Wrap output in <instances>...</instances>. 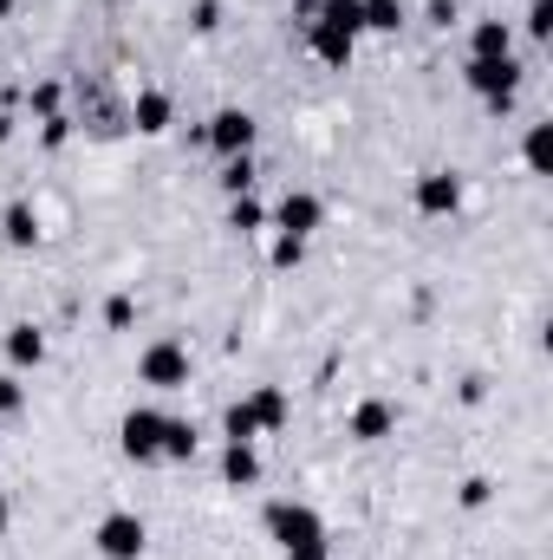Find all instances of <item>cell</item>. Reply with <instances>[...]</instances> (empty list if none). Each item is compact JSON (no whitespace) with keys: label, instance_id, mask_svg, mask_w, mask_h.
<instances>
[{"label":"cell","instance_id":"1","mask_svg":"<svg viewBox=\"0 0 553 560\" xmlns=\"http://www.w3.org/2000/svg\"><path fill=\"white\" fill-rule=\"evenodd\" d=\"M462 79H469L475 98H489V112H508L515 92H521V59H515V52H508V59H469Z\"/></svg>","mask_w":553,"mask_h":560},{"label":"cell","instance_id":"2","mask_svg":"<svg viewBox=\"0 0 553 560\" xmlns=\"http://www.w3.org/2000/svg\"><path fill=\"white\" fill-rule=\"evenodd\" d=\"M138 378L150 385V392H183V385H189V346H183V339H156V346H143Z\"/></svg>","mask_w":553,"mask_h":560},{"label":"cell","instance_id":"3","mask_svg":"<svg viewBox=\"0 0 553 560\" xmlns=\"http://www.w3.org/2000/svg\"><path fill=\"white\" fill-rule=\"evenodd\" d=\"M118 443H125V456H131V463H163V411L138 405L131 418L118 423Z\"/></svg>","mask_w":553,"mask_h":560},{"label":"cell","instance_id":"4","mask_svg":"<svg viewBox=\"0 0 553 560\" xmlns=\"http://www.w3.org/2000/svg\"><path fill=\"white\" fill-rule=\"evenodd\" d=\"M92 541H98V555H105V560H138L150 535H143V522L131 515V509H118V515H105V522H98V535H92Z\"/></svg>","mask_w":553,"mask_h":560},{"label":"cell","instance_id":"5","mask_svg":"<svg viewBox=\"0 0 553 560\" xmlns=\"http://www.w3.org/2000/svg\"><path fill=\"white\" fill-rule=\"evenodd\" d=\"M268 535H274L280 548H299V541H319L326 522H319L306 502H274V509H268Z\"/></svg>","mask_w":553,"mask_h":560},{"label":"cell","instance_id":"6","mask_svg":"<svg viewBox=\"0 0 553 560\" xmlns=\"http://www.w3.org/2000/svg\"><path fill=\"white\" fill-rule=\"evenodd\" d=\"M274 222H280V235H299V242H306V235L326 222V202H319L313 189H286L280 209H274Z\"/></svg>","mask_w":553,"mask_h":560},{"label":"cell","instance_id":"7","mask_svg":"<svg viewBox=\"0 0 553 560\" xmlns=\"http://www.w3.org/2000/svg\"><path fill=\"white\" fill-rule=\"evenodd\" d=\"M416 209H423V215H456V209H462V183H456L449 170H423V176H416Z\"/></svg>","mask_w":553,"mask_h":560},{"label":"cell","instance_id":"8","mask_svg":"<svg viewBox=\"0 0 553 560\" xmlns=\"http://www.w3.org/2000/svg\"><path fill=\"white\" fill-rule=\"evenodd\" d=\"M255 131H261V125H255L248 112H215V118H209V143H215L222 156H248V150H255Z\"/></svg>","mask_w":553,"mask_h":560},{"label":"cell","instance_id":"9","mask_svg":"<svg viewBox=\"0 0 553 560\" xmlns=\"http://www.w3.org/2000/svg\"><path fill=\"white\" fill-rule=\"evenodd\" d=\"M306 46H313L319 66H352V46H358V39H352V33H332V26L313 20V26H306Z\"/></svg>","mask_w":553,"mask_h":560},{"label":"cell","instance_id":"10","mask_svg":"<svg viewBox=\"0 0 553 560\" xmlns=\"http://www.w3.org/2000/svg\"><path fill=\"white\" fill-rule=\"evenodd\" d=\"M169 118H176V105H169V92H138V98H131V125H138L143 138H156V131H169Z\"/></svg>","mask_w":553,"mask_h":560},{"label":"cell","instance_id":"11","mask_svg":"<svg viewBox=\"0 0 553 560\" xmlns=\"http://www.w3.org/2000/svg\"><path fill=\"white\" fill-rule=\"evenodd\" d=\"M248 411H255V423H261V430H286V418H293V398H286L280 385H255Z\"/></svg>","mask_w":553,"mask_h":560},{"label":"cell","instance_id":"12","mask_svg":"<svg viewBox=\"0 0 553 560\" xmlns=\"http://www.w3.org/2000/svg\"><path fill=\"white\" fill-rule=\"evenodd\" d=\"M391 423H398V411H391L385 398H365V405L352 411V436H358V443H378V436H391Z\"/></svg>","mask_w":553,"mask_h":560},{"label":"cell","instance_id":"13","mask_svg":"<svg viewBox=\"0 0 553 560\" xmlns=\"http://www.w3.org/2000/svg\"><path fill=\"white\" fill-rule=\"evenodd\" d=\"M508 52H515L508 20H482V26H475V39H469V59H508Z\"/></svg>","mask_w":553,"mask_h":560},{"label":"cell","instance_id":"14","mask_svg":"<svg viewBox=\"0 0 553 560\" xmlns=\"http://www.w3.org/2000/svg\"><path fill=\"white\" fill-rule=\"evenodd\" d=\"M313 20H319V26H332V33H352V39L365 33V7H358V0H319V7H313Z\"/></svg>","mask_w":553,"mask_h":560},{"label":"cell","instance_id":"15","mask_svg":"<svg viewBox=\"0 0 553 560\" xmlns=\"http://www.w3.org/2000/svg\"><path fill=\"white\" fill-rule=\"evenodd\" d=\"M7 359L26 372V365H39L46 359V332L39 326H7Z\"/></svg>","mask_w":553,"mask_h":560},{"label":"cell","instance_id":"16","mask_svg":"<svg viewBox=\"0 0 553 560\" xmlns=\"http://www.w3.org/2000/svg\"><path fill=\"white\" fill-rule=\"evenodd\" d=\"M222 476H228L235 489L261 482V456H255V443H228V450H222Z\"/></svg>","mask_w":553,"mask_h":560},{"label":"cell","instance_id":"17","mask_svg":"<svg viewBox=\"0 0 553 560\" xmlns=\"http://www.w3.org/2000/svg\"><path fill=\"white\" fill-rule=\"evenodd\" d=\"M0 235H7V248H33V242H39V215H33L26 202H13V209L0 215Z\"/></svg>","mask_w":553,"mask_h":560},{"label":"cell","instance_id":"18","mask_svg":"<svg viewBox=\"0 0 553 560\" xmlns=\"http://www.w3.org/2000/svg\"><path fill=\"white\" fill-rule=\"evenodd\" d=\"M189 456H196V423L163 418V463H189Z\"/></svg>","mask_w":553,"mask_h":560},{"label":"cell","instance_id":"19","mask_svg":"<svg viewBox=\"0 0 553 560\" xmlns=\"http://www.w3.org/2000/svg\"><path fill=\"white\" fill-rule=\"evenodd\" d=\"M365 7V26L372 33H398L404 26V0H358Z\"/></svg>","mask_w":553,"mask_h":560},{"label":"cell","instance_id":"20","mask_svg":"<svg viewBox=\"0 0 553 560\" xmlns=\"http://www.w3.org/2000/svg\"><path fill=\"white\" fill-rule=\"evenodd\" d=\"M222 430H228V443H255V436H261V423H255V411H248V398L222 411Z\"/></svg>","mask_w":553,"mask_h":560},{"label":"cell","instance_id":"21","mask_svg":"<svg viewBox=\"0 0 553 560\" xmlns=\"http://www.w3.org/2000/svg\"><path fill=\"white\" fill-rule=\"evenodd\" d=\"M222 189L228 196H248L255 189V156H222Z\"/></svg>","mask_w":553,"mask_h":560},{"label":"cell","instance_id":"22","mask_svg":"<svg viewBox=\"0 0 553 560\" xmlns=\"http://www.w3.org/2000/svg\"><path fill=\"white\" fill-rule=\"evenodd\" d=\"M548 163H553V125H534V131H528V170L548 176Z\"/></svg>","mask_w":553,"mask_h":560},{"label":"cell","instance_id":"23","mask_svg":"<svg viewBox=\"0 0 553 560\" xmlns=\"http://www.w3.org/2000/svg\"><path fill=\"white\" fill-rule=\"evenodd\" d=\"M261 222H268V209H261L255 196H235V209H228V229H242V235H248V229H261Z\"/></svg>","mask_w":553,"mask_h":560},{"label":"cell","instance_id":"24","mask_svg":"<svg viewBox=\"0 0 553 560\" xmlns=\"http://www.w3.org/2000/svg\"><path fill=\"white\" fill-rule=\"evenodd\" d=\"M131 319H138V300H131V293H111V300H105V326H111V332H125Z\"/></svg>","mask_w":553,"mask_h":560},{"label":"cell","instance_id":"25","mask_svg":"<svg viewBox=\"0 0 553 560\" xmlns=\"http://www.w3.org/2000/svg\"><path fill=\"white\" fill-rule=\"evenodd\" d=\"M20 405H26V385H20L13 372H0V418H13Z\"/></svg>","mask_w":553,"mask_h":560},{"label":"cell","instance_id":"26","mask_svg":"<svg viewBox=\"0 0 553 560\" xmlns=\"http://www.w3.org/2000/svg\"><path fill=\"white\" fill-rule=\"evenodd\" d=\"M33 112H39V125H46V118H59V79H46V85L33 92Z\"/></svg>","mask_w":553,"mask_h":560},{"label":"cell","instance_id":"27","mask_svg":"<svg viewBox=\"0 0 553 560\" xmlns=\"http://www.w3.org/2000/svg\"><path fill=\"white\" fill-rule=\"evenodd\" d=\"M299 255H306V242H299V235H280V242H274V268H299Z\"/></svg>","mask_w":553,"mask_h":560},{"label":"cell","instance_id":"28","mask_svg":"<svg viewBox=\"0 0 553 560\" xmlns=\"http://www.w3.org/2000/svg\"><path fill=\"white\" fill-rule=\"evenodd\" d=\"M528 33H534V39L553 33V0H534V7H528Z\"/></svg>","mask_w":553,"mask_h":560},{"label":"cell","instance_id":"29","mask_svg":"<svg viewBox=\"0 0 553 560\" xmlns=\"http://www.w3.org/2000/svg\"><path fill=\"white\" fill-rule=\"evenodd\" d=\"M189 26H196V33H215V26H222V7H215V0H196Z\"/></svg>","mask_w":553,"mask_h":560},{"label":"cell","instance_id":"30","mask_svg":"<svg viewBox=\"0 0 553 560\" xmlns=\"http://www.w3.org/2000/svg\"><path fill=\"white\" fill-rule=\"evenodd\" d=\"M482 502H489V476H469L462 482V509H482Z\"/></svg>","mask_w":553,"mask_h":560},{"label":"cell","instance_id":"31","mask_svg":"<svg viewBox=\"0 0 553 560\" xmlns=\"http://www.w3.org/2000/svg\"><path fill=\"white\" fill-rule=\"evenodd\" d=\"M280 555L286 560H332L326 555V535H319V541H299V548H280Z\"/></svg>","mask_w":553,"mask_h":560},{"label":"cell","instance_id":"32","mask_svg":"<svg viewBox=\"0 0 553 560\" xmlns=\"http://www.w3.org/2000/svg\"><path fill=\"white\" fill-rule=\"evenodd\" d=\"M39 138H46L52 150H59V143L72 138V118H46V131H39Z\"/></svg>","mask_w":553,"mask_h":560},{"label":"cell","instance_id":"33","mask_svg":"<svg viewBox=\"0 0 553 560\" xmlns=\"http://www.w3.org/2000/svg\"><path fill=\"white\" fill-rule=\"evenodd\" d=\"M430 20H436V26H449V20H456V0H430Z\"/></svg>","mask_w":553,"mask_h":560},{"label":"cell","instance_id":"34","mask_svg":"<svg viewBox=\"0 0 553 560\" xmlns=\"http://www.w3.org/2000/svg\"><path fill=\"white\" fill-rule=\"evenodd\" d=\"M7 515H13V509H7V489H0V535H7Z\"/></svg>","mask_w":553,"mask_h":560},{"label":"cell","instance_id":"35","mask_svg":"<svg viewBox=\"0 0 553 560\" xmlns=\"http://www.w3.org/2000/svg\"><path fill=\"white\" fill-rule=\"evenodd\" d=\"M7 13H13V0H0V20H7Z\"/></svg>","mask_w":553,"mask_h":560}]
</instances>
